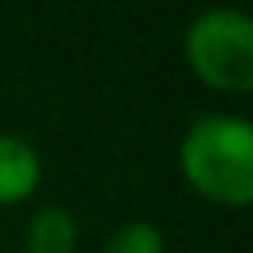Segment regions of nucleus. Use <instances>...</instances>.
<instances>
[{
  "label": "nucleus",
  "mask_w": 253,
  "mask_h": 253,
  "mask_svg": "<svg viewBox=\"0 0 253 253\" xmlns=\"http://www.w3.org/2000/svg\"><path fill=\"white\" fill-rule=\"evenodd\" d=\"M79 217L67 206H36L24 221L20 253H75L79 249Z\"/></svg>",
  "instance_id": "20e7f679"
},
{
  "label": "nucleus",
  "mask_w": 253,
  "mask_h": 253,
  "mask_svg": "<svg viewBox=\"0 0 253 253\" xmlns=\"http://www.w3.org/2000/svg\"><path fill=\"white\" fill-rule=\"evenodd\" d=\"M178 174L202 202L245 210L253 202V123L237 111H206L178 138Z\"/></svg>",
  "instance_id": "f257e3e1"
},
{
  "label": "nucleus",
  "mask_w": 253,
  "mask_h": 253,
  "mask_svg": "<svg viewBox=\"0 0 253 253\" xmlns=\"http://www.w3.org/2000/svg\"><path fill=\"white\" fill-rule=\"evenodd\" d=\"M182 59L190 75L213 95L253 91V20L233 4L202 8L182 28Z\"/></svg>",
  "instance_id": "f03ea898"
},
{
  "label": "nucleus",
  "mask_w": 253,
  "mask_h": 253,
  "mask_svg": "<svg viewBox=\"0 0 253 253\" xmlns=\"http://www.w3.org/2000/svg\"><path fill=\"white\" fill-rule=\"evenodd\" d=\"M40 182H43V158L32 146V138L0 130V210L32 202Z\"/></svg>",
  "instance_id": "7ed1b4c3"
},
{
  "label": "nucleus",
  "mask_w": 253,
  "mask_h": 253,
  "mask_svg": "<svg viewBox=\"0 0 253 253\" xmlns=\"http://www.w3.org/2000/svg\"><path fill=\"white\" fill-rule=\"evenodd\" d=\"M99 253H166V233L150 217H130L107 233Z\"/></svg>",
  "instance_id": "39448f33"
}]
</instances>
